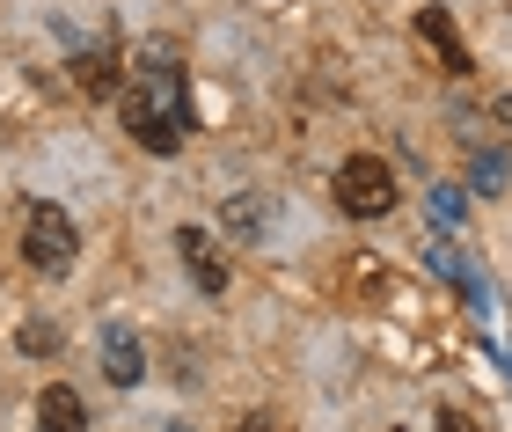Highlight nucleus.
I'll list each match as a JSON object with an SVG mask.
<instances>
[{
    "mask_svg": "<svg viewBox=\"0 0 512 432\" xmlns=\"http://www.w3.org/2000/svg\"><path fill=\"white\" fill-rule=\"evenodd\" d=\"M22 352H59V323H22Z\"/></svg>",
    "mask_w": 512,
    "mask_h": 432,
    "instance_id": "9d476101",
    "label": "nucleus"
},
{
    "mask_svg": "<svg viewBox=\"0 0 512 432\" xmlns=\"http://www.w3.org/2000/svg\"><path fill=\"white\" fill-rule=\"evenodd\" d=\"M498 118H505V125H512V96H505V103H498Z\"/></svg>",
    "mask_w": 512,
    "mask_h": 432,
    "instance_id": "ddd939ff",
    "label": "nucleus"
},
{
    "mask_svg": "<svg viewBox=\"0 0 512 432\" xmlns=\"http://www.w3.org/2000/svg\"><path fill=\"white\" fill-rule=\"evenodd\" d=\"M439 432H476V425L461 418V411H439Z\"/></svg>",
    "mask_w": 512,
    "mask_h": 432,
    "instance_id": "9b49d317",
    "label": "nucleus"
},
{
    "mask_svg": "<svg viewBox=\"0 0 512 432\" xmlns=\"http://www.w3.org/2000/svg\"><path fill=\"white\" fill-rule=\"evenodd\" d=\"M37 432H88V403H81V389L52 381V389L37 396Z\"/></svg>",
    "mask_w": 512,
    "mask_h": 432,
    "instance_id": "423d86ee",
    "label": "nucleus"
},
{
    "mask_svg": "<svg viewBox=\"0 0 512 432\" xmlns=\"http://www.w3.org/2000/svg\"><path fill=\"white\" fill-rule=\"evenodd\" d=\"M176 249H183V264H191V279H198L205 293H227V264L213 257V242H205L198 227H176Z\"/></svg>",
    "mask_w": 512,
    "mask_h": 432,
    "instance_id": "0eeeda50",
    "label": "nucleus"
},
{
    "mask_svg": "<svg viewBox=\"0 0 512 432\" xmlns=\"http://www.w3.org/2000/svg\"><path fill=\"white\" fill-rule=\"evenodd\" d=\"M235 432H264V418H242V425H235Z\"/></svg>",
    "mask_w": 512,
    "mask_h": 432,
    "instance_id": "f8f14e48",
    "label": "nucleus"
},
{
    "mask_svg": "<svg viewBox=\"0 0 512 432\" xmlns=\"http://www.w3.org/2000/svg\"><path fill=\"white\" fill-rule=\"evenodd\" d=\"M74 88H81V96H118V52H110V44L81 52L74 59Z\"/></svg>",
    "mask_w": 512,
    "mask_h": 432,
    "instance_id": "6e6552de",
    "label": "nucleus"
},
{
    "mask_svg": "<svg viewBox=\"0 0 512 432\" xmlns=\"http://www.w3.org/2000/svg\"><path fill=\"white\" fill-rule=\"evenodd\" d=\"M330 191H337V213L344 220H381V213H395V169L381 162V154H352V162H337Z\"/></svg>",
    "mask_w": 512,
    "mask_h": 432,
    "instance_id": "f03ea898",
    "label": "nucleus"
},
{
    "mask_svg": "<svg viewBox=\"0 0 512 432\" xmlns=\"http://www.w3.org/2000/svg\"><path fill=\"white\" fill-rule=\"evenodd\" d=\"M118 103H125V132L147 154H176L191 140V81H183L169 44H154V52L139 59V74H132V88Z\"/></svg>",
    "mask_w": 512,
    "mask_h": 432,
    "instance_id": "f257e3e1",
    "label": "nucleus"
},
{
    "mask_svg": "<svg viewBox=\"0 0 512 432\" xmlns=\"http://www.w3.org/2000/svg\"><path fill=\"white\" fill-rule=\"evenodd\" d=\"M264 220H271L264 198H227V227H235V235H256Z\"/></svg>",
    "mask_w": 512,
    "mask_h": 432,
    "instance_id": "1a4fd4ad",
    "label": "nucleus"
},
{
    "mask_svg": "<svg viewBox=\"0 0 512 432\" xmlns=\"http://www.w3.org/2000/svg\"><path fill=\"white\" fill-rule=\"evenodd\" d=\"M74 249H81V227L66 220V206H52V198H30V206H22V257H30L44 279H59V271L74 264Z\"/></svg>",
    "mask_w": 512,
    "mask_h": 432,
    "instance_id": "7ed1b4c3",
    "label": "nucleus"
},
{
    "mask_svg": "<svg viewBox=\"0 0 512 432\" xmlns=\"http://www.w3.org/2000/svg\"><path fill=\"white\" fill-rule=\"evenodd\" d=\"M417 37L439 52V66H447V74H469V44H461V30H454L447 8H417Z\"/></svg>",
    "mask_w": 512,
    "mask_h": 432,
    "instance_id": "20e7f679",
    "label": "nucleus"
},
{
    "mask_svg": "<svg viewBox=\"0 0 512 432\" xmlns=\"http://www.w3.org/2000/svg\"><path fill=\"white\" fill-rule=\"evenodd\" d=\"M103 374L118 381V389H132V381L147 374V345H139L125 323H110V330H103Z\"/></svg>",
    "mask_w": 512,
    "mask_h": 432,
    "instance_id": "39448f33",
    "label": "nucleus"
}]
</instances>
